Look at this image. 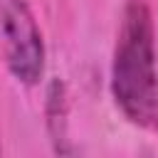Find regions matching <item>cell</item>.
<instances>
[{
  "label": "cell",
  "instance_id": "6da1fadb",
  "mask_svg": "<svg viewBox=\"0 0 158 158\" xmlns=\"http://www.w3.org/2000/svg\"><path fill=\"white\" fill-rule=\"evenodd\" d=\"M111 96L138 128L158 131V64L153 15L146 0H126L111 54Z\"/></svg>",
  "mask_w": 158,
  "mask_h": 158
},
{
  "label": "cell",
  "instance_id": "7a4b0ae2",
  "mask_svg": "<svg viewBox=\"0 0 158 158\" xmlns=\"http://www.w3.org/2000/svg\"><path fill=\"white\" fill-rule=\"evenodd\" d=\"M0 37L5 67L25 86L40 84L44 74L42 30L25 0H0Z\"/></svg>",
  "mask_w": 158,
  "mask_h": 158
},
{
  "label": "cell",
  "instance_id": "3957f363",
  "mask_svg": "<svg viewBox=\"0 0 158 158\" xmlns=\"http://www.w3.org/2000/svg\"><path fill=\"white\" fill-rule=\"evenodd\" d=\"M44 121H47V131H49V141L54 146L57 153H72V148L67 146V89L62 79H52L44 94Z\"/></svg>",
  "mask_w": 158,
  "mask_h": 158
}]
</instances>
